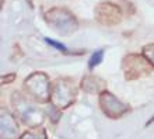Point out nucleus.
Instances as JSON below:
<instances>
[{"label":"nucleus","instance_id":"1","mask_svg":"<svg viewBox=\"0 0 154 139\" xmlns=\"http://www.w3.org/2000/svg\"><path fill=\"white\" fill-rule=\"evenodd\" d=\"M77 89L73 80L70 79H57L51 87V104L59 110H65L76 101Z\"/></svg>","mask_w":154,"mask_h":139},{"label":"nucleus","instance_id":"2","mask_svg":"<svg viewBox=\"0 0 154 139\" xmlns=\"http://www.w3.org/2000/svg\"><path fill=\"white\" fill-rule=\"evenodd\" d=\"M45 20L56 33L60 35H70L79 27L76 17L66 8L53 7L45 14Z\"/></svg>","mask_w":154,"mask_h":139},{"label":"nucleus","instance_id":"3","mask_svg":"<svg viewBox=\"0 0 154 139\" xmlns=\"http://www.w3.org/2000/svg\"><path fill=\"white\" fill-rule=\"evenodd\" d=\"M11 103L14 106L17 117H20V119L25 125H28L29 128L38 127L42 119H44V114L34 106L31 101H28L27 98L20 93H13Z\"/></svg>","mask_w":154,"mask_h":139},{"label":"nucleus","instance_id":"4","mask_svg":"<svg viewBox=\"0 0 154 139\" xmlns=\"http://www.w3.org/2000/svg\"><path fill=\"white\" fill-rule=\"evenodd\" d=\"M51 84L49 77L42 72H34L24 80V89L31 98L44 104L51 100Z\"/></svg>","mask_w":154,"mask_h":139},{"label":"nucleus","instance_id":"5","mask_svg":"<svg viewBox=\"0 0 154 139\" xmlns=\"http://www.w3.org/2000/svg\"><path fill=\"white\" fill-rule=\"evenodd\" d=\"M122 69L125 72L126 80H136V79L144 77L151 72V65L143 55H128L123 58Z\"/></svg>","mask_w":154,"mask_h":139},{"label":"nucleus","instance_id":"6","mask_svg":"<svg viewBox=\"0 0 154 139\" xmlns=\"http://www.w3.org/2000/svg\"><path fill=\"white\" fill-rule=\"evenodd\" d=\"M100 107H101L102 112L108 117V118L116 119L121 118L122 115L130 111V107L125 103H122L118 97H115L109 91H102L100 94Z\"/></svg>","mask_w":154,"mask_h":139},{"label":"nucleus","instance_id":"7","mask_svg":"<svg viewBox=\"0 0 154 139\" xmlns=\"http://www.w3.org/2000/svg\"><path fill=\"white\" fill-rule=\"evenodd\" d=\"M95 18L100 24L105 25V27H114L121 23L122 11L119 6H116L115 3L104 2L95 7Z\"/></svg>","mask_w":154,"mask_h":139},{"label":"nucleus","instance_id":"8","mask_svg":"<svg viewBox=\"0 0 154 139\" xmlns=\"http://www.w3.org/2000/svg\"><path fill=\"white\" fill-rule=\"evenodd\" d=\"M18 135V125L16 118L7 110H0V136L2 139H16Z\"/></svg>","mask_w":154,"mask_h":139},{"label":"nucleus","instance_id":"9","mask_svg":"<svg viewBox=\"0 0 154 139\" xmlns=\"http://www.w3.org/2000/svg\"><path fill=\"white\" fill-rule=\"evenodd\" d=\"M81 89L88 94H101L102 91H105V82L97 76L88 74L81 79Z\"/></svg>","mask_w":154,"mask_h":139},{"label":"nucleus","instance_id":"10","mask_svg":"<svg viewBox=\"0 0 154 139\" xmlns=\"http://www.w3.org/2000/svg\"><path fill=\"white\" fill-rule=\"evenodd\" d=\"M20 139H48L46 138V131L42 127H34L24 132Z\"/></svg>","mask_w":154,"mask_h":139},{"label":"nucleus","instance_id":"11","mask_svg":"<svg viewBox=\"0 0 154 139\" xmlns=\"http://www.w3.org/2000/svg\"><path fill=\"white\" fill-rule=\"evenodd\" d=\"M102 58H104V49H98V51H95V52L91 55V58H90L88 61V68L90 69H94L97 65H100L102 61Z\"/></svg>","mask_w":154,"mask_h":139},{"label":"nucleus","instance_id":"12","mask_svg":"<svg viewBox=\"0 0 154 139\" xmlns=\"http://www.w3.org/2000/svg\"><path fill=\"white\" fill-rule=\"evenodd\" d=\"M143 56L146 58L151 66H154V44H149L143 48Z\"/></svg>","mask_w":154,"mask_h":139},{"label":"nucleus","instance_id":"13","mask_svg":"<svg viewBox=\"0 0 154 139\" xmlns=\"http://www.w3.org/2000/svg\"><path fill=\"white\" fill-rule=\"evenodd\" d=\"M46 112H48L49 115V118H51V121H52L53 124H56L59 119H60V110L59 108H56L55 106H51L46 110Z\"/></svg>","mask_w":154,"mask_h":139},{"label":"nucleus","instance_id":"14","mask_svg":"<svg viewBox=\"0 0 154 139\" xmlns=\"http://www.w3.org/2000/svg\"><path fill=\"white\" fill-rule=\"evenodd\" d=\"M45 41L48 42L49 45H52V46H55V48H56V49H59V51H62V52L69 53V52H67V49H66V46L63 45V44H60V42H56V41H53V39H49V38H45Z\"/></svg>","mask_w":154,"mask_h":139},{"label":"nucleus","instance_id":"15","mask_svg":"<svg viewBox=\"0 0 154 139\" xmlns=\"http://www.w3.org/2000/svg\"><path fill=\"white\" fill-rule=\"evenodd\" d=\"M14 79H16V73L6 74V76H3V77H2V83H3V84H8V83H11Z\"/></svg>","mask_w":154,"mask_h":139}]
</instances>
